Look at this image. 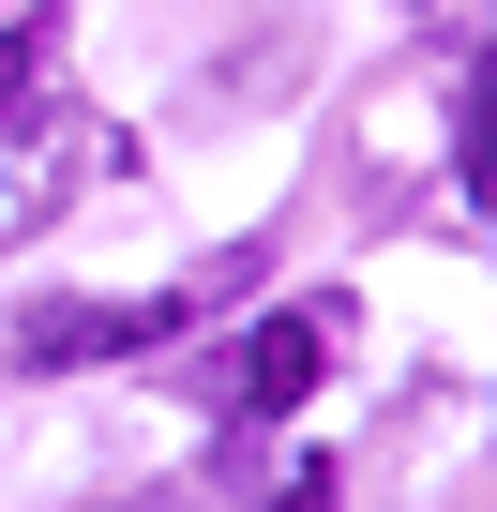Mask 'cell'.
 Listing matches in <instances>:
<instances>
[{
    "label": "cell",
    "mask_w": 497,
    "mask_h": 512,
    "mask_svg": "<svg viewBox=\"0 0 497 512\" xmlns=\"http://www.w3.org/2000/svg\"><path fill=\"white\" fill-rule=\"evenodd\" d=\"M452 151H467V181H497V61L467 76V136H452Z\"/></svg>",
    "instance_id": "3957f363"
},
{
    "label": "cell",
    "mask_w": 497,
    "mask_h": 512,
    "mask_svg": "<svg viewBox=\"0 0 497 512\" xmlns=\"http://www.w3.org/2000/svg\"><path fill=\"white\" fill-rule=\"evenodd\" d=\"M272 512H332V482H287V497H272Z\"/></svg>",
    "instance_id": "277c9868"
},
{
    "label": "cell",
    "mask_w": 497,
    "mask_h": 512,
    "mask_svg": "<svg viewBox=\"0 0 497 512\" xmlns=\"http://www.w3.org/2000/svg\"><path fill=\"white\" fill-rule=\"evenodd\" d=\"M332 332H347V302H287V317H257L226 347V422H287L317 377H332Z\"/></svg>",
    "instance_id": "7a4b0ae2"
},
{
    "label": "cell",
    "mask_w": 497,
    "mask_h": 512,
    "mask_svg": "<svg viewBox=\"0 0 497 512\" xmlns=\"http://www.w3.org/2000/svg\"><path fill=\"white\" fill-rule=\"evenodd\" d=\"M226 287H241V256H226L211 287H181V302H31V317H16V362H31V377H61V362H121V347L181 332V317L226 302Z\"/></svg>",
    "instance_id": "6da1fadb"
}]
</instances>
